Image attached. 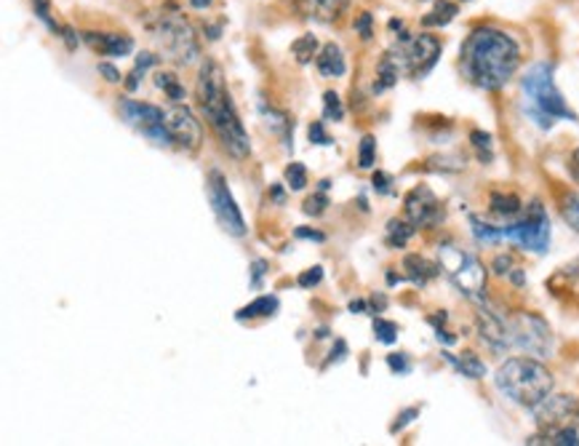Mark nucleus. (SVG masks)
I'll return each instance as SVG.
<instances>
[{
    "label": "nucleus",
    "instance_id": "obj_1",
    "mask_svg": "<svg viewBox=\"0 0 579 446\" xmlns=\"http://www.w3.org/2000/svg\"><path fill=\"white\" fill-rule=\"evenodd\" d=\"M462 75L481 91H500L515 78L521 67V46L500 28H476L465 37L459 52Z\"/></svg>",
    "mask_w": 579,
    "mask_h": 446
},
{
    "label": "nucleus",
    "instance_id": "obj_2",
    "mask_svg": "<svg viewBox=\"0 0 579 446\" xmlns=\"http://www.w3.org/2000/svg\"><path fill=\"white\" fill-rule=\"evenodd\" d=\"M195 94H198L200 116H204V121H209L217 140L222 142V148L228 150L232 159H247L251 150L247 129H243L241 116H238L236 105H232L222 67L214 59H206L204 67H200Z\"/></svg>",
    "mask_w": 579,
    "mask_h": 446
},
{
    "label": "nucleus",
    "instance_id": "obj_3",
    "mask_svg": "<svg viewBox=\"0 0 579 446\" xmlns=\"http://www.w3.org/2000/svg\"><path fill=\"white\" fill-rule=\"evenodd\" d=\"M494 385L496 391L513 401V404L534 410L539 401H545L547 395L553 393V388H556V377H553L550 369L545 367L543 358L518 356V358H507V361L496 369Z\"/></svg>",
    "mask_w": 579,
    "mask_h": 446
},
{
    "label": "nucleus",
    "instance_id": "obj_4",
    "mask_svg": "<svg viewBox=\"0 0 579 446\" xmlns=\"http://www.w3.org/2000/svg\"><path fill=\"white\" fill-rule=\"evenodd\" d=\"M521 94H524V112L539 129H553L556 121H579L577 112L566 105L564 94L558 91L550 62H537L528 67L521 78Z\"/></svg>",
    "mask_w": 579,
    "mask_h": 446
},
{
    "label": "nucleus",
    "instance_id": "obj_5",
    "mask_svg": "<svg viewBox=\"0 0 579 446\" xmlns=\"http://www.w3.org/2000/svg\"><path fill=\"white\" fill-rule=\"evenodd\" d=\"M438 265L465 297L473 300V303H483V300H487L489 270L483 268V262L478 260L476 254H470L468 249L457 247V243H440Z\"/></svg>",
    "mask_w": 579,
    "mask_h": 446
},
{
    "label": "nucleus",
    "instance_id": "obj_6",
    "mask_svg": "<svg viewBox=\"0 0 579 446\" xmlns=\"http://www.w3.org/2000/svg\"><path fill=\"white\" fill-rule=\"evenodd\" d=\"M440 52H444V43H440V37L430 33H419V35L401 33L395 46L390 48V54L398 59L401 70H404L406 78L414 80L425 78V75L436 67Z\"/></svg>",
    "mask_w": 579,
    "mask_h": 446
},
{
    "label": "nucleus",
    "instance_id": "obj_7",
    "mask_svg": "<svg viewBox=\"0 0 579 446\" xmlns=\"http://www.w3.org/2000/svg\"><path fill=\"white\" fill-rule=\"evenodd\" d=\"M155 41H159L161 54L172 59L174 65H193L200 56V43L195 35L193 24L187 19L176 14H163L159 19V28L153 30Z\"/></svg>",
    "mask_w": 579,
    "mask_h": 446
},
{
    "label": "nucleus",
    "instance_id": "obj_8",
    "mask_svg": "<svg viewBox=\"0 0 579 446\" xmlns=\"http://www.w3.org/2000/svg\"><path fill=\"white\" fill-rule=\"evenodd\" d=\"M510 350H524L526 356L550 358L553 356V331L537 313H513L507 316Z\"/></svg>",
    "mask_w": 579,
    "mask_h": 446
},
{
    "label": "nucleus",
    "instance_id": "obj_9",
    "mask_svg": "<svg viewBox=\"0 0 579 446\" xmlns=\"http://www.w3.org/2000/svg\"><path fill=\"white\" fill-rule=\"evenodd\" d=\"M502 236L524 251L545 254L550 249V217H547L545 206L539 200H532L526 206V215L502 228Z\"/></svg>",
    "mask_w": 579,
    "mask_h": 446
},
{
    "label": "nucleus",
    "instance_id": "obj_10",
    "mask_svg": "<svg viewBox=\"0 0 579 446\" xmlns=\"http://www.w3.org/2000/svg\"><path fill=\"white\" fill-rule=\"evenodd\" d=\"M118 110H121V118L125 123L131 126L134 131H140V134L148 137V140H153L155 144H174L172 142V134H168L166 129V110L155 108V105L150 102H136V99H121V105H118Z\"/></svg>",
    "mask_w": 579,
    "mask_h": 446
},
{
    "label": "nucleus",
    "instance_id": "obj_11",
    "mask_svg": "<svg viewBox=\"0 0 579 446\" xmlns=\"http://www.w3.org/2000/svg\"><path fill=\"white\" fill-rule=\"evenodd\" d=\"M206 193H209V204L214 209V217L217 222L222 225L225 232H230L232 238H243L249 232L247 219H243L241 209H238L236 198H232L228 180L222 177L219 172H211L209 180H206Z\"/></svg>",
    "mask_w": 579,
    "mask_h": 446
},
{
    "label": "nucleus",
    "instance_id": "obj_12",
    "mask_svg": "<svg viewBox=\"0 0 579 446\" xmlns=\"http://www.w3.org/2000/svg\"><path fill=\"white\" fill-rule=\"evenodd\" d=\"M532 412L534 420H537V433H553L569 428V425H579V401L575 395L550 393Z\"/></svg>",
    "mask_w": 579,
    "mask_h": 446
},
{
    "label": "nucleus",
    "instance_id": "obj_13",
    "mask_svg": "<svg viewBox=\"0 0 579 446\" xmlns=\"http://www.w3.org/2000/svg\"><path fill=\"white\" fill-rule=\"evenodd\" d=\"M404 215L414 228H438L444 222L446 209L427 185H417L404 200Z\"/></svg>",
    "mask_w": 579,
    "mask_h": 446
},
{
    "label": "nucleus",
    "instance_id": "obj_14",
    "mask_svg": "<svg viewBox=\"0 0 579 446\" xmlns=\"http://www.w3.org/2000/svg\"><path fill=\"white\" fill-rule=\"evenodd\" d=\"M166 129L176 148L187 150V153H195L204 144V126L187 105H174L166 110Z\"/></svg>",
    "mask_w": 579,
    "mask_h": 446
},
{
    "label": "nucleus",
    "instance_id": "obj_15",
    "mask_svg": "<svg viewBox=\"0 0 579 446\" xmlns=\"http://www.w3.org/2000/svg\"><path fill=\"white\" fill-rule=\"evenodd\" d=\"M478 335H481L483 342H487L494 353H505V350H510L507 316L487 303H481V307H478Z\"/></svg>",
    "mask_w": 579,
    "mask_h": 446
},
{
    "label": "nucleus",
    "instance_id": "obj_16",
    "mask_svg": "<svg viewBox=\"0 0 579 446\" xmlns=\"http://www.w3.org/2000/svg\"><path fill=\"white\" fill-rule=\"evenodd\" d=\"M84 41L102 56H129L134 52V41L123 33H84Z\"/></svg>",
    "mask_w": 579,
    "mask_h": 446
},
{
    "label": "nucleus",
    "instance_id": "obj_17",
    "mask_svg": "<svg viewBox=\"0 0 579 446\" xmlns=\"http://www.w3.org/2000/svg\"><path fill=\"white\" fill-rule=\"evenodd\" d=\"M438 273H440L438 262L425 260V257L419 254L404 257V279L412 281L414 286H427Z\"/></svg>",
    "mask_w": 579,
    "mask_h": 446
},
{
    "label": "nucleus",
    "instance_id": "obj_18",
    "mask_svg": "<svg viewBox=\"0 0 579 446\" xmlns=\"http://www.w3.org/2000/svg\"><path fill=\"white\" fill-rule=\"evenodd\" d=\"M307 17L318 19V22L331 24L342 19L345 11L350 9V0H302Z\"/></svg>",
    "mask_w": 579,
    "mask_h": 446
},
{
    "label": "nucleus",
    "instance_id": "obj_19",
    "mask_svg": "<svg viewBox=\"0 0 579 446\" xmlns=\"http://www.w3.org/2000/svg\"><path fill=\"white\" fill-rule=\"evenodd\" d=\"M316 65L324 78H342L345 70H348V62H345L342 48H339L337 43H326V46L320 48L316 56Z\"/></svg>",
    "mask_w": 579,
    "mask_h": 446
},
{
    "label": "nucleus",
    "instance_id": "obj_20",
    "mask_svg": "<svg viewBox=\"0 0 579 446\" xmlns=\"http://www.w3.org/2000/svg\"><path fill=\"white\" fill-rule=\"evenodd\" d=\"M401 75H404V70H401L398 59H395V56L390 54V52L382 54L380 65H376V84H374V94H382V91L393 89V86L398 84Z\"/></svg>",
    "mask_w": 579,
    "mask_h": 446
},
{
    "label": "nucleus",
    "instance_id": "obj_21",
    "mask_svg": "<svg viewBox=\"0 0 579 446\" xmlns=\"http://www.w3.org/2000/svg\"><path fill=\"white\" fill-rule=\"evenodd\" d=\"M278 297H275V294H264V297L260 300H254V303L247 305V307H241V311L236 313V318L238 322H254V318H270V316H275V313H278Z\"/></svg>",
    "mask_w": 579,
    "mask_h": 446
},
{
    "label": "nucleus",
    "instance_id": "obj_22",
    "mask_svg": "<svg viewBox=\"0 0 579 446\" xmlns=\"http://www.w3.org/2000/svg\"><path fill=\"white\" fill-rule=\"evenodd\" d=\"M446 361L451 363V367L457 369L462 377H470V380H481V377H487V363L481 361L476 353H462V356H451V353H444Z\"/></svg>",
    "mask_w": 579,
    "mask_h": 446
},
{
    "label": "nucleus",
    "instance_id": "obj_23",
    "mask_svg": "<svg viewBox=\"0 0 579 446\" xmlns=\"http://www.w3.org/2000/svg\"><path fill=\"white\" fill-rule=\"evenodd\" d=\"M489 209H492V215L496 217H505V219H513L518 217L521 211H524V204H521V198L515 196V193H492V198H489Z\"/></svg>",
    "mask_w": 579,
    "mask_h": 446
},
{
    "label": "nucleus",
    "instance_id": "obj_24",
    "mask_svg": "<svg viewBox=\"0 0 579 446\" xmlns=\"http://www.w3.org/2000/svg\"><path fill=\"white\" fill-rule=\"evenodd\" d=\"M457 14L459 9L455 0H438L430 14L422 19V24H425V28H446L449 22H455Z\"/></svg>",
    "mask_w": 579,
    "mask_h": 446
},
{
    "label": "nucleus",
    "instance_id": "obj_25",
    "mask_svg": "<svg viewBox=\"0 0 579 446\" xmlns=\"http://www.w3.org/2000/svg\"><path fill=\"white\" fill-rule=\"evenodd\" d=\"M417 232V228H414L408 219H390L387 222V247L393 249H404L408 241H412V236Z\"/></svg>",
    "mask_w": 579,
    "mask_h": 446
},
{
    "label": "nucleus",
    "instance_id": "obj_26",
    "mask_svg": "<svg viewBox=\"0 0 579 446\" xmlns=\"http://www.w3.org/2000/svg\"><path fill=\"white\" fill-rule=\"evenodd\" d=\"M468 222H470V230H473L476 241L483 243V247H496V243H500L502 238H505V236H502V228H494V225L483 222L481 217L470 215Z\"/></svg>",
    "mask_w": 579,
    "mask_h": 446
},
{
    "label": "nucleus",
    "instance_id": "obj_27",
    "mask_svg": "<svg viewBox=\"0 0 579 446\" xmlns=\"http://www.w3.org/2000/svg\"><path fill=\"white\" fill-rule=\"evenodd\" d=\"M264 112V118H267V126H270V131H275V134L283 137V140H292L294 137V121L292 118L286 116V112H281V110H273V108H262Z\"/></svg>",
    "mask_w": 579,
    "mask_h": 446
},
{
    "label": "nucleus",
    "instance_id": "obj_28",
    "mask_svg": "<svg viewBox=\"0 0 579 446\" xmlns=\"http://www.w3.org/2000/svg\"><path fill=\"white\" fill-rule=\"evenodd\" d=\"M159 59H161V56H155V54H150V52H142L140 56H136L134 70L129 73V80H125V89H129V91L140 89V80L144 78V73H148L150 67L159 65Z\"/></svg>",
    "mask_w": 579,
    "mask_h": 446
},
{
    "label": "nucleus",
    "instance_id": "obj_29",
    "mask_svg": "<svg viewBox=\"0 0 579 446\" xmlns=\"http://www.w3.org/2000/svg\"><path fill=\"white\" fill-rule=\"evenodd\" d=\"M155 86L166 94L168 99H172L174 105H182L185 102V86L179 84V78H176L174 73H159L155 75Z\"/></svg>",
    "mask_w": 579,
    "mask_h": 446
},
{
    "label": "nucleus",
    "instance_id": "obj_30",
    "mask_svg": "<svg viewBox=\"0 0 579 446\" xmlns=\"http://www.w3.org/2000/svg\"><path fill=\"white\" fill-rule=\"evenodd\" d=\"M470 144H473L478 161L481 163H492L494 161V137L489 131H470Z\"/></svg>",
    "mask_w": 579,
    "mask_h": 446
},
{
    "label": "nucleus",
    "instance_id": "obj_31",
    "mask_svg": "<svg viewBox=\"0 0 579 446\" xmlns=\"http://www.w3.org/2000/svg\"><path fill=\"white\" fill-rule=\"evenodd\" d=\"M318 52H320V48H318L316 35H302V37H297V41L292 43V54L297 56L299 65H310V62L318 56Z\"/></svg>",
    "mask_w": 579,
    "mask_h": 446
},
{
    "label": "nucleus",
    "instance_id": "obj_32",
    "mask_svg": "<svg viewBox=\"0 0 579 446\" xmlns=\"http://www.w3.org/2000/svg\"><path fill=\"white\" fill-rule=\"evenodd\" d=\"M561 217L571 230L579 232V193H566L561 200Z\"/></svg>",
    "mask_w": 579,
    "mask_h": 446
},
{
    "label": "nucleus",
    "instance_id": "obj_33",
    "mask_svg": "<svg viewBox=\"0 0 579 446\" xmlns=\"http://www.w3.org/2000/svg\"><path fill=\"white\" fill-rule=\"evenodd\" d=\"M283 177H286V187L288 191H305L307 185V168L302 166V163H288L286 172H283Z\"/></svg>",
    "mask_w": 579,
    "mask_h": 446
},
{
    "label": "nucleus",
    "instance_id": "obj_34",
    "mask_svg": "<svg viewBox=\"0 0 579 446\" xmlns=\"http://www.w3.org/2000/svg\"><path fill=\"white\" fill-rule=\"evenodd\" d=\"M324 118L326 121H342L345 118V105L342 99H339L337 91H326L324 94Z\"/></svg>",
    "mask_w": 579,
    "mask_h": 446
},
{
    "label": "nucleus",
    "instance_id": "obj_35",
    "mask_svg": "<svg viewBox=\"0 0 579 446\" xmlns=\"http://www.w3.org/2000/svg\"><path fill=\"white\" fill-rule=\"evenodd\" d=\"M376 163V140L371 134H367L361 140V150H358V166L371 168Z\"/></svg>",
    "mask_w": 579,
    "mask_h": 446
},
{
    "label": "nucleus",
    "instance_id": "obj_36",
    "mask_svg": "<svg viewBox=\"0 0 579 446\" xmlns=\"http://www.w3.org/2000/svg\"><path fill=\"white\" fill-rule=\"evenodd\" d=\"M374 337L382 345H393L398 339V324L385 322V318H374Z\"/></svg>",
    "mask_w": 579,
    "mask_h": 446
},
{
    "label": "nucleus",
    "instance_id": "obj_37",
    "mask_svg": "<svg viewBox=\"0 0 579 446\" xmlns=\"http://www.w3.org/2000/svg\"><path fill=\"white\" fill-rule=\"evenodd\" d=\"M33 9H35V17L41 19V22L46 24L52 33H56V35L62 33V24H56L52 19V3H48V0H33Z\"/></svg>",
    "mask_w": 579,
    "mask_h": 446
},
{
    "label": "nucleus",
    "instance_id": "obj_38",
    "mask_svg": "<svg viewBox=\"0 0 579 446\" xmlns=\"http://www.w3.org/2000/svg\"><path fill=\"white\" fill-rule=\"evenodd\" d=\"M326 206H329V198L324 196V191H318L316 196H310V198L305 200V215L320 217L326 211Z\"/></svg>",
    "mask_w": 579,
    "mask_h": 446
},
{
    "label": "nucleus",
    "instance_id": "obj_39",
    "mask_svg": "<svg viewBox=\"0 0 579 446\" xmlns=\"http://www.w3.org/2000/svg\"><path fill=\"white\" fill-rule=\"evenodd\" d=\"M430 168H438V172H462L465 168V159H459V155H455V159H430Z\"/></svg>",
    "mask_w": 579,
    "mask_h": 446
},
{
    "label": "nucleus",
    "instance_id": "obj_40",
    "mask_svg": "<svg viewBox=\"0 0 579 446\" xmlns=\"http://www.w3.org/2000/svg\"><path fill=\"white\" fill-rule=\"evenodd\" d=\"M417 417H419V406H408V410H404L398 414V417H395V423H393V428H390V433H401L404 428H408V425H412Z\"/></svg>",
    "mask_w": 579,
    "mask_h": 446
},
{
    "label": "nucleus",
    "instance_id": "obj_41",
    "mask_svg": "<svg viewBox=\"0 0 579 446\" xmlns=\"http://www.w3.org/2000/svg\"><path fill=\"white\" fill-rule=\"evenodd\" d=\"M387 367H390V372H395V374H408V372H412V361H408L406 353H390L387 356Z\"/></svg>",
    "mask_w": 579,
    "mask_h": 446
},
{
    "label": "nucleus",
    "instance_id": "obj_42",
    "mask_svg": "<svg viewBox=\"0 0 579 446\" xmlns=\"http://www.w3.org/2000/svg\"><path fill=\"white\" fill-rule=\"evenodd\" d=\"M307 137H310V142L318 144V148H329V144H331V137L326 134L324 123H320V121L310 123V129H307Z\"/></svg>",
    "mask_w": 579,
    "mask_h": 446
},
{
    "label": "nucleus",
    "instance_id": "obj_43",
    "mask_svg": "<svg viewBox=\"0 0 579 446\" xmlns=\"http://www.w3.org/2000/svg\"><path fill=\"white\" fill-rule=\"evenodd\" d=\"M320 281H324V268L316 265V268L305 270V273H302L297 279V284H299V289H313V286H318Z\"/></svg>",
    "mask_w": 579,
    "mask_h": 446
},
{
    "label": "nucleus",
    "instance_id": "obj_44",
    "mask_svg": "<svg viewBox=\"0 0 579 446\" xmlns=\"http://www.w3.org/2000/svg\"><path fill=\"white\" fill-rule=\"evenodd\" d=\"M371 24H374V17H371L369 11H363V14L356 19V33L361 35L363 41H371V35H374V28H371Z\"/></svg>",
    "mask_w": 579,
    "mask_h": 446
},
{
    "label": "nucleus",
    "instance_id": "obj_45",
    "mask_svg": "<svg viewBox=\"0 0 579 446\" xmlns=\"http://www.w3.org/2000/svg\"><path fill=\"white\" fill-rule=\"evenodd\" d=\"M492 270H494L496 275H507V279H510V273H513V270H515L513 257H510V254H500V257H496V260L492 262Z\"/></svg>",
    "mask_w": 579,
    "mask_h": 446
},
{
    "label": "nucleus",
    "instance_id": "obj_46",
    "mask_svg": "<svg viewBox=\"0 0 579 446\" xmlns=\"http://www.w3.org/2000/svg\"><path fill=\"white\" fill-rule=\"evenodd\" d=\"M97 70H99V75H105L107 84H121V80H123L121 70H118V67H112L110 62H99Z\"/></svg>",
    "mask_w": 579,
    "mask_h": 446
},
{
    "label": "nucleus",
    "instance_id": "obj_47",
    "mask_svg": "<svg viewBox=\"0 0 579 446\" xmlns=\"http://www.w3.org/2000/svg\"><path fill=\"white\" fill-rule=\"evenodd\" d=\"M264 273H267V262H264V260H254V262H251V286L260 289Z\"/></svg>",
    "mask_w": 579,
    "mask_h": 446
},
{
    "label": "nucleus",
    "instance_id": "obj_48",
    "mask_svg": "<svg viewBox=\"0 0 579 446\" xmlns=\"http://www.w3.org/2000/svg\"><path fill=\"white\" fill-rule=\"evenodd\" d=\"M294 236L302 238V241H316V243H324V241H326L324 232L310 230V228H297V230H294Z\"/></svg>",
    "mask_w": 579,
    "mask_h": 446
},
{
    "label": "nucleus",
    "instance_id": "obj_49",
    "mask_svg": "<svg viewBox=\"0 0 579 446\" xmlns=\"http://www.w3.org/2000/svg\"><path fill=\"white\" fill-rule=\"evenodd\" d=\"M59 37L67 43V48H70V52H73V48H78V33H75L73 28H67V24H62Z\"/></svg>",
    "mask_w": 579,
    "mask_h": 446
},
{
    "label": "nucleus",
    "instance_id": "obj_50",
    "mask_svg": "<svg viewBox=\"0 0 579 446\" xmlns=\"http://www.w3.org/2000/svg\"><path fill=\"white\" fill-rule=\"evenodd\" d=\"M345 356H348V345H345V339H337V353H334V350H331V356H329V361H326V367L345 361Z\"/></svg>",
    "mask_w": 579,
    "mask_h": 446
},
{
    "label": "nucleus",
    "instance_id": "obj_51",
    "mask_svg": "<svg viewBox=\"0 0 579 446\" xmlns=\"http://www.w3.org/2000/svg\"><path fill=\"white\" fill-rule=\"evenodd\" d=\"M390 182H393V180H390L387 174L376 172V174H374V191L382 193V196H387V193H390Z\"/></svg>",
    "mask_w": 579,
    "mask_h": 446
},
{
    "label": "nucleus",
    "instance_id": "obj_52",
    "mask_svg": "<svg viewBox=\"0 0 579 446\" xmlns=\"http://www.w3.org/2000/svg\"><path fill=\"white\" fill-rule=\"evenodd\" d=\"M569 168H571V177L579 182V148L571 153V161H569Z\"/></svg>",
    "mask_w": 579,
    "mask_h": 446
},
{
    "label": "nucleus",
    "instance_id": "obj_53",
    "mask_svg": "<svg viewBox=\"0 0 579 446\" xmlns=\"http://www.w3.org/2000/svg\"><path fill=\"white\" fill-rule=\"evenodd\" d=\"M350 311H352V313H363V311H369V303H363V300H352V303H350Z\"/></svg>",
    "mask_w": 579,
    "mask_h": 446
},
{
    "label": "nucleus",
    "instance_id": "obj_54",
    "mask_svg": "<svg viewBox=\"0 0 579 446\" xmlns=\"http://www.w3.org/2000/svg\"><path fill=\"white\" fill-rule=\"evenodd\" d=\"M190 3L195 6V9H206V6H209L211 0H190Z\"/></svg>",
    "mask_w": 579,
    "mask_h": 446
},
{
    "label": "nucleus",
    "instance_id": "obj_55",
    "mask_svg": "<svg viewBox=\"0 0 579 446\" xmlns=\"http://www.w3.org/2000/svg\"><path fill=\"white\" fill-rule=\"evenodd\" d=\"M273 198H275V200H278V204H283V191H281V187H278V185H275V187H273Z\"/></svg>",
    "mask_w": 579,
    "mask_h": 446
},
{
    "label": "nucleus",
    "instance_id": "obj_56",
    "mask_svg": "<svg viewBox=\"0 0 579 446\" xmlns=\"http://www.w3.org/2000/svg\"><path fill=\"white\" fill-rule=\"evenodd\" d=\"M419 3H425V0H419Z\"/></svg>",
    "mask_w": 579,
    "mask_h": 446
}]
</instances>
